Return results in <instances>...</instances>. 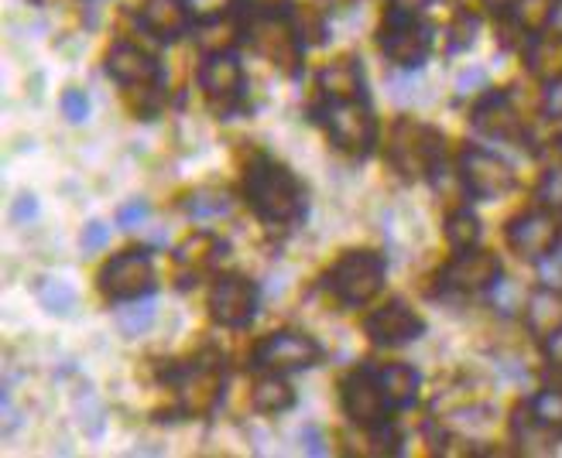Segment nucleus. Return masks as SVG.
I'll return each mask as SVG.
<instances>
[{"instance_id": "1", "label": "nucleus", "mask_w": 562, "mask_h": 458, "mask_svg": "<svg viewBox=\"0 0 562 458\" xmlns=\"http://www.w3.org/2000/svg\"><path fill=\"white\" fill-rule=\"evenodd\" d=\"M244 203L271 226H292L305 216V188L285 164L261 154L244 171Z\"/></svg>"}, {"instance_id": "2", "label": "nucleus", "mask_w": 562, "mask_h": 458, "mask_svg": "<svg viewBox=\"0 0 562 458\" xmlns=\"http://www.w3.org/2000/svg\"><path fill=\"white\" fill-rule=\"evenodd\" d=\"M237 35L255 48L258 55L271 66H278L281 72L295 76L299 62H302V38L295 35V27L285 14V8H244L240 24H237Z\"/></svg>"}, {"instance_id": "3", "label": "nucleus", "mask_w": 562, "mask_h": 458, "mask_svg": "<svg viewBox=\"0 0 562 458\" xmlns=\"http://www.w3.org/2000/svg\"><path fill=\"white\" fill-rule=\"evenodd\" d=\"M168 380L176 387V404L182 417H206L227 390V359L216 350H203L189 363L168 369Z\"/></svg>"}, {"instance_id": "4", "label": "nucleus", "mask_w": 562, "mask_h": 458, "mask_svg": "<svg viewBox=\"0 0 562 458\" xmlns=\"http://www.w3.org/2000/svg\"><path fill=\"white\" fill-rule=\"evenodd\" d=\"M316 121L323 124L326 137L333 140V148H340L350 158L371 154L378 145V117L368 103V96L357 100H319L313 106Z\"/></svg>"}, {"instance_id": "5", "label": "nucleus", "mask_w": 562, "mask_h": 458, "mask_svg": "<svg viewBox=\"0 0 562 458\" xmlns=\"http://www.w3.org/2000/svg\"><path fill=\"white\" fill-rule=\"evenodd\" d=\"M442 158H446V137L436 127L408 117L391 127L387 161L402 179H429L432 171H439Z\"/></svg>"}, {"instance_id": "6", "label": "nucleus", "mask_w": 562, "mask_h": 458, "mask_svg": "<svg viewBox=\"0 0 562 458\" xmlns=\"http://www.w3.org/2000/svg\"><path fill=\"white\" fill-rule=\"evenodd\" d=\"M384 277H387V261L381 253L350 250L326 274V288L344 308H363L381 295Z\"/></svg>"}, {"instance_id": "7", "label": "nucleus", "mask_w": 562, "mask_h": 458, "mask_svg": "<svg viewBox=\"0 0 562 458\" xmlns=\"http://www.w3.org/2000/svg\"><path fill=\"white\" fill-rule=\"evenodd\" d=\"M457 179L460 188L476 198V203H494V198H504L508 192H515L518 179H515V168L504 161L497 151L487 148H463L457 158Z\"/></svg>"}, {"instance_id": "8", "label": "nucleus", "mask_w": 562, "mask_h": 458, "mask_svg": "<svg viewBox=\"0 0 562 458\" xmlns=\"http://www.w3.org/2000/svg\"><path fill=\"white\" fill-rule=\"evenodd\" d=\"M326 359L323 346L305 332H271L265 335L255 353H250V369L255 374H299L313 369Z\"/></svg>"}, {"instance_id": "9", "label": "nucleus", "mask_w": 562, "mask_h": 458, "mask_svg": "<svg viewBox=\"0 0 562 458\" xmlns=\"http://www.w3.org/2000/svg\"><path fill=\"white\" fill-rule=\"evenodd\" d=\"M378 42H381V51L391 66L415 72V69H422V62H426L432 51V27L418 14H387Z\"/></svg>"}, {"instance_id": "10", "label": "nucleus", "mask_w": 562, "mask_h": 458, "mask_svg": "<svg viewBox=\"0 0 562 458\" xmlns=\"http://www.w3.org/2000/svg\"><path fill=\"white\" fill-rule=\"evenodd\" d=\"M340 400H344V414L360 427V432L374 435V432H381V427H387L391 404L384 397L378 366L353 369V374L340 383Z\"/></svg>"}, {"instance_id": "11", "label": "nucleus", "mask_w": 562, "mask_h": 458, "mask_svg": "<svg viewBox=\"0 0 562 458\" xmlns=\"http://www.w3.org/2000/svg\"><path fill=\"white\" fill-rule=\"evenodd\" d=\"M97 284H100V295L114 305L148 298L155 288V264H151L148 250H127V253L110 256Z\"/></svg>"}, {"instance_id": "12", "label": "nucleus", "mask_w": 562, "mask_h": 458, "mask_svg": "<svg viewBox=\"0 0 562 458\" xmlns=\"http://www.w3.org/2000/svg\"><path fill=\"white\" fill-rule=\"evenodd\" d=\"M470 124L476 134L487 140H497V145H512V148L528 145V124L508 93H484L473 103Z\"/></svg>"}, {"instance_id": "13", "label": "nucleus", "mask_w": 562, "mask_h": 458, "mask_svg": "<svg viewBox=\"0 0 562 458\" xmlns=\"http://www.w3.org/2000/svg\"><path fill=\"white\" fill-rule=\"evenodd\" d=\"M559 237H562V216L546 206L528 209L508 222V247L525 264H539L559 243Z\"/></svg>"}, {"instance_id": "14", "label": "nucleus", "mask_w": 562, "mask_h": 458, "mask_svg": "<svg viewBox=\"0 0 562 458\" xmlns=\"http://www.w3.org/2000/svg\"><path fill=\"white\" fill-rule=\"evenodd\" d=\"M501 261L497 253L470 247V250H457V256L442 267L439 284L442 291H457V295H481L491 284L501 277Z\"/></svg>"}, {"instance_id": "15", "label": "nucleus", "mask_w": 562, "mask_h": 458, "mask_svg": "<svg viewBox=\"0 0 562 458\" xmlns=\"http://www.w3.org/2000/svg\"><path fill=\"white\" fill-rule=\"evenodd\" d=\"M210 314L223 329H244L258 314V284L240 274H227L213 284Z\"/></svg>"}, {"instance_id": "16", "label": "nucleus", "mask_w": 562, "mask_h": 458, "mask_svg": "<svg viewBox=\"0 0 562 458\" xmlns=\"http://www.w3.org/2000/svg\"><path fill=\"white\" fill-rule=\"evenodd\" d=\"M200 90L220 110L234 113L244 100V66L234 51H213L200 66Z\"/></svg>"}, {"instance_id": "17", "label": "nucleus", "mask_w": 562, "mask_h": 458, "mask_svg": "<svg viewBox=\"0 0 562 458\" xmlns=\"http://www.w3.org/2000/svg\"><path fill=\"white\" fill-rule=\"evenodd\" d=\"M363 332H368L378 346H405V342H415L426 332V322H422V314L408 301L391 298L363 319Z\"/></svg>"}, {"instance_id": "18", "label": "nucleus", "mask_w": 562, "mask_h": 458, "mask_svg": "<svg viewBox=\"0 0 562 458\" xmlns=\"http://www.w3.org/2000/svg\"><path fill=\"white\" fill-rule=\"evenodd\" d=\"M106 76L121 85H155L161 82V66L151 51H145L134 42H117L106 51Z\"/></svg>"}, {"instance_id": "19", "label": "nucleus", "mask_w": 562, "mask_h": 458, "mask_svg": "<svg viewBox=\"0 0 562 458\" xmlns=\"http://www.w3.org/2000/svg\"><path fill=\"white\" fill-rule=\"evenodd\" d=\"M192 21L195 18L186 0H145L137 11V24L158 42H179Z\"/></svg>"}, {"instance_id": "20", "label": "nucleus", "mask_w": 562, "mask_h": 458, "mask_svg": "<svg viewBox=\"0 0 562 458\" xmlns=\"http://www.w3.org/2000/svg\"><path fill=\"white\" fill-rule=\"evenodd\" d=\"M521 322H525L528 335L536 339V342H542L555 329H562V291H552V288H542V284H536L525 311H521Z\"/></svg>"}, {"instance_id": "21", "label": "nucleus", "mask_w": 562, "mask_h": 458, "mask_svg": "<svg viewBox=\"0 0 562 458\" xmlns=\"http://www.w3.org/2000/svg\"><path fill=\"white\" fill-rule=\"evenodd\" d=\"M497 18L508 24L515 35H521V42H528V38L549 32L552 0H508Z\"/></svg>"}, {"instance_id": "22", "label": "nucleus", "mask_w": 562, "mask_h": 458, "mask_svg": "<svg viewBox=\"0 0 562 458\" xmlns=\"http://www.w3.org/2000/svg\"><path fill=\"white\" fill-rule=\"evenodd\" d=\"M316 90L319 100H357V96H368L363 93V69L357 59H340L326 66L316 76Z\"/></svg>"}, {"instance_id": "23", "label": "nucleus", "mask_w": 562, "mask_h": 458, "mask_svg": "<svg viewBox=\"0 0 562 458\" xmlns=\"http://www.w3.org/2000/svg\"><path fill=\"white\" fill-rule=\"evenodd\" d=\"M525 66H528L531 76L542 79V82L562 79V35L542 32L536 38H528L525 42Z\"/></svg>"}, {"instance_id": "24", "label": "nucleus", "mask_w": 562, "mask_h": 458, "mask_svg": "<svg viewBox=\"0 0 562 458\" xmlns=\"http://www.w3.org/2000/svg\"><path fill=\"white\" fill-rule=\"evenodd\" d=\"M227 253V243H223L220 237L206 233V229H200V233H192L179 250H176V264L186 271V274H206L216 267L220 256Z\"/></svg>"}, {"instance_id": "25", "label": "nucleus", "mask_w": 562, "mask_h": 458, "mask_svg": "<svg viewBox=\"0 0 562 458\" xmlns=\"http://www.w3.org/2000/svg\"><path fill=\"white\" fill-rule=\"evenodd\" d=\"M378 377H381V387H384V397H387L391 411L412 408L415 400H418L422 377H418L415 366H408V363H387V366H378Z\"/></svg>"}, {"instance_id": "26", "label": "nucleus", "mask_w": 562, "mask_h": 458, "mask_svg": "<svg viewBox=\"0 0 562 458\" xmlns=\"http://www.w3.org/2000/svg\"><path fill=\"white\" fill-rule=\"evenodd\" d=\"M250 408L258 414H285L295 408V390L285 374H261V380L250 390Z\"/></svg>"}, {"instance_id": "27", "label": "nucleus", "mask_w": 562, "mask_h": 458, "mask_svg": "<svg viewBox=\"0 0 562 458\" xmlns=\"http://www.w3.org/2000/svg\"><path fill=\"white\" fill-rule=\"evenodd\" d=\"M525 414L536 421L546 435H552L555 442H562V387H542L539 393L528 397V404H521Z\"/></svg>"}, {"instance_id": "28", "label": "nucleus", "mask_w": 562, "mask_h": 458, "mask_svg": "<svg viewBox=\"0 0 562 458\" xmlns=\"http://www.w3.org/2000/svg\"><path fill=\"white\" fill-rule=\"evenodd\" d=\"M487 295H491V305H494V311H501L504 319H521V311H525V305H528V298H531V291L525 288L521 280H515V277H508V274H501L491 288H487Z\"/></svg>"}, {"instance_id": "29", "label": "nucleus", "mask_w": 562, "mask_h": 458, "mask_svg": "<svg viewBox=\"0 0 562 458\" xmlns=\"http://www.w3.org/2000/svg\"><path fill=\"white\" fill-rule=\"evenodd\" d=\"M446 240L453 250H470L481 243V219H476L470 209H457L446 219Z\"/></svg>"}, {"instance_id": "30", "label": "nucleus", "mask_w": 562, "mask_h": 458, "mask_svg": "<svg viewBox=\"0 0 562 458\" xmlns=\"http://www.w3.org/2000/svg\"><path fill=\"white\" fill-rule=\"evenodd\" d=\"M38 301L48 314H72L76 308V288L63 277H42L38 284Z\"/></svg>"}, {"instance_id": "31", "label": "nucleus", "mask_w": 562, "mask_h": 458, "mask_svg": "<svg viewBox=\"0 0 562 458\" xmlns=\"http://www.w3.org/2000/svg\"><path fill=\"white\" fill-rule=\"evenodd\" d=\"M155 322V301L151 298H134V301H121L117 305V325L124 335H140L148 332Z\"/></svg>"}, {"instance_id": "32", "label": "nucleus", "mask_w": 562, "mask_h": 458, "mask_svg": "<svg viewBox=\"0 0 562 458\" xmlns=\"http://www.w3.org/2000/svg\"><path fill=\"white\" fill-rule=\"evenodd\" d=\"M285 14L295 27V35L302 38V45H319L323 35H326V21L316 8H308V4H285Z\"/></svg>"}, {"instance_id": "33", "label": "nucleus", "mask_w": 562, "mask_h": 458, "mask_svg": "<svg viewBox=\"0 0 562 458\" xmlns=\"http://www.w3.org/2000/svg\"><path fill=\"white\" fill-rule=\"evenodd\" d=\"M186 213L192 219H216L231 213V195L220 188H200L186 198Z\"/></svg>"}, {"instance_id": "34", "label": "nucleus", "mask_w": 562, "mask_h": 458, "mask_svg": "<svg viewBox=\"0 0 562 458\" xmlns=\"http://www.w3.org/2000/svg\"><path fill=\"white\" fill-rule=\"evenodd\" d=\"M536 206H546L562 216V158L542 171V182L536 188Z\"/></svg>"}, {"instance_id": "35", "label": "nucleus", "mask_w": 562, "mask_h": 458, "mask_svg": "<svg viewBox=\"0 0 562 458\" xmlns=\"http://www.w3.org/2000/svg\"><path fill=\"white\" fill-rule=\"evenodd\" d=\"M76 414H79V424H82V432H87V435L97 438V435L103 432L106 411H103V404L97 400L93 390H87V393H79V397H76Z\"/></svg>"}, {"instance_id": "36", "label": "nucleus", "mask_w": 562, "mask_h": 458, "mask_svg": "<svg viewBox=\"0 0 562 458\" xmlns=\"http://www.w3.org/2000/svg\"><path fill=\"white\" fill-rule=\"evenodd\" d=\"M186 4L200 24H213V21H223L234 11H240V0H186Z\"/></svg>"}, {"instance_id": "37", "label": "nucleus", "mask_w": 562, "mask_h": 458, "mask_svg": "<svg viewBox=\"0 0 562 458\" xmlns=\"http://www.w3.org/2000/svg\"><path fill=\"white\" fill-rule=\"evenodd\" d=\"M536 271H539V284H542V288L562 291V237H559V243L542 256V261L536 264Z\"/></svg>"}, {"instance_id": "38", "label": "nucleus", "mask_w": 562, "mask_h": 458, "mask_svg": "<svg viewBox=\"0 0 562 458\" xmlns=\"http://www.w3.org/2000/svg\"><path fill=\"white\" fill-rule=\"evenodd\" d=\"M63 113H66V121L69 124H82L90 117V100L82 90H66L63 93Z\"/></svg>"}, {"instance_id": "39", "label": "nucleus", "mask_w": 562, "mask_h": 458, "mask_svg": "<svg viewBox=\"0 0 562 458\" xmlns=\"http://www.w3.org/2000/svg\"><path fill=\"white\" fill-rule=\"evenodd\" d=\"M148 216H151V206L145 203V198H134V203H127V206L117 209V226L121 229H137Z\"/></svg>"}, {"instance_id": "40", "label": "nucleus", "mask_w": 562, "mask_h": 458, "mask_svg": "<svg viewBox=\"0 0 562 458\" xmlns=\"http://www.w3.org/2000/svg\"><path fill=\"white\" fill-rule=\"evenodd\" d=\"M38 216V198L32 195V192H21L18 198H14V206H11V219L18 222V226H27Z\"/></svg>"}, {"instance_id": "41", "label": "nucleus", "mask_w": 562, "mask_h": 458, "mask_svg": "<svg viewBox=\"0 0 562 458\" xmlns=\"http://www.w3.org/2000/svg\"><path fill=\"white\" fill-rule=\"evenodd\" d=\"M542 113H546L549 121H562V79L546 82V90H542Z\"/></svg>"}, {"instance_id": "42", "label": "nucleus", "mask_w": 562, "mask_h": 458, "mask_svg": "<svg viewBox=\"0 0 562 458\" xmlns=\"http://www.w3.org/2000/svg\"><path fill=\"white\" fill-rule=\"evenodd\" d=\"M106 240H110V226H103V222H90L87 229H82V237H79V243H82V250H87V253L103 250Z\"/></svg>"}, {"instance_id": "43", "label": "nucleus", "mask_w": 562, "mask_h": 458, "mask_svg": "<svg viewBox=\"0 0 562 458\" xmlns=\"http://www.w3.org/2000/svg\"><path fill=\"white\" fill-rule=\"evenodd\" d=\"M302 445H305V451H308V455H316V458L329 455L326 438H323V432H319L316 424H305V427H302Z\"/></svg>"}, {"instance_id": "44", "label": "nucleus", "mask_w": 562, "mask_h": 458, "mask_svg": "<svg viewBox=\"0 0 562 458\" xmlns=\"http://www.w3.org/2000/svg\"><path fill=\"white\" fill-rule=\"evenodd\" d=\"M539 346H542V356H546V363H549L552 369H562V329H555L549 339H542Z\"/></svg>"}, {"instance_id": "45", "label": "nucleus", "mask_w": 562, "mask_h": 458, "mask_svg": "<svg viewBox=\"0 0 562 458\" xmlns=\"http://www.w3.org/2000/svg\"><path fill=\"white\" fill-rule=\"evenodd\" d=\"M481 85H487V72L484 69H470V72L460 76L457 90H460V96H467V93H481Z\"/></svg>"}, {"instance_id": "46", "label": "nucleus", "mask_w": 562, "mask_h": 458, "mask_svg": "<svg viewBox=\"0 0 562 458\" xmlns=\"http://www.w3.org/2000/svg\"><path fill=\"white\" fill-rule=\"evenodd\" d=\"M391 14H422L432 8V0H387Z\"/></svg>"}, {"instance_id": "47", "label": "nucleus", "mask_w": 562, "mask_h": 458, "mask_svg": "<svg viewBox=\"0 0 562 458\" xmlns=\"http://www.w3.org/2000/svg\"><path fill=\"white\" fill-rule=\"evenodd\" d=\"M0 411H4V432H14L18 411H14V404H11V393H0Z\"/></svg>"}, {"instance_id": "48", "label": "nucleus", "mask_w": 562, "mask_h": 458, "mask_svg": "<svg viewBox=\"0 0 562 458\" xmlns=\"http://www.w3.org/2000/svg\"><path fill=\"white\" fill-rule=\"evenodd\" d=\"M549 32L562 35V0H552V18H549Z\"/></svg>"}, {"instance_id": "49", "label": "nucleus", "mask_w": 562, "mask_h": 458, "mask_svg": "<svg viewBox=\"0 0 562 458\" xmlns=\"http://www.w3.org/2000/svg\"><path fill=\"white\" fill-rule=\"evenodd\" d=\"M326 8H350V4H357V0H323Z\"/></svg>"}, {"instance_id": "50", "label": "nucleus", "mask_w": 562, "mask_h": 458, "mask_svg": "<svg viewBox=\"0 0 562 458\" xmlns=\"http://www.w3.org/2000/svg\"><path fill=\"white\" fill-rule=\"evenodd\" d=\"M484 4H487V8H491L494 14H501V8L508 4V0H484Z\"/></svg>"}]
</instances>
